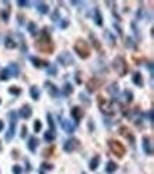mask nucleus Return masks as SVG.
Wrapping results in <instances>:
<instances>
[{"label":"nucleus","mask_w":154,"mask_h":174,"mask_svg":"<svg viewBox=\"0 0 154 174\" xmlns=\"http://www.w3.org/2000/svg\"><path fill=\"white\" fill-rule=\"evenodd\" d=\"M27 30H29L30 34H36V33H37V26H36V23L34 22L29 23V24H27Z\"/></svg>","instance_id":"nucleus-32"},{"label":"nucleus","mask_w":154,"mask_h":174,"mask_svg":"<svg viewBox=\"0 0 154 174\" xmlns=\"http://www.w3.org/2000/svg\"><path fill=\"white\" fill-rule=\"evenodd\" d=\"M124 94H126V101H129V103H130V101H131L133 100V93L131 91H130V90H124Z\"/></svg>","instance_id":"nucleus-36"},{"label":"nucleus","mask_w":154,"mask_h":174,"mask_svg":"<svg viewBox=\"0 0 154 174\" xmlns=\"http://www.w3.org/2000/svg\"><path fill=\"white\" fill-rule=\"evenodd\" d=\"M99 163H100V156H94L91 160H90V170H97V167H99Z\"/></svg>","instance_id":"nucleus-22"},{"label":"nucleus","mask_w":154,"mask_h":174,"mask_svg":"<svg viewBox=\"0 0 154 174\" xmlns=\"http://www.w3.org/2000/svg\"><path fill=\"white\" fill-rule=\"evenodd\" d=\"M52 20L53 22H59L60 19H59V10H56L54 13H53V16H52Z\"/></svg>","instance_id":"nucleus-42"},{"label":"nucleus","mask_w":154,"mask_h":174,"mask_svg":"<svg viewBox=\"0 0 154 174\" xmlns=\"http://www.w3.org/2000/svg\"><path fill=\"white\" fill-rule=\"evenodd\" d=\"M99 109L103 114L106 116H113L114 114V106H113V100L104 97H99Z\"/></svg>","instance_id":"nucleus-4"},{"label":"nucleus","mask_w":154,"mask_h":174,"mask_svg":"<svg viewBox=\"0 0 154 174\" xmlns=\"http://www.w3.org/2000/svg\"><path fill=\"white\" fill-rule=\"evenodd\" d=\"M90 39H91V43H93V46L96 47V50H97V52H103V49H101V44H100L99 39L96 37V34H94V33H90Z\"/></svg>","instance_id":"nucleus-19"},{"label":"nucleus","mask_w":154,"mask_h":174,"mask_svg":"<svg viewBox=\"0 0 154 174\" xmlns=\"http://www.w3.org/2000/svg\"><path fill=\"white\" fill-rule=\"evenodd\" d=\"M119 131H120L121 136H124V137H126V139L134 146V143H136V137H134V134L130 131V129H127V127H120V130Z\"/></svg>","instance_id":"nucleus-12"},{"label":"nucleus","mask_w":154,"mask_h":174,"mask_svg":"<svg viewBox=\"0 0 154 174\" xmlns=\"http://www.w3.org/2000/svg\"><path fill=\"white\" fill-rule=\"evenodd\" d=\"M133 83L136 84V86H138V87H143L144 84V81H143V76H141V73H134L133 74Z\"/></svg>","instance_id":"nucleus-17"},{"label":"nucleus","mask_w":154,"mask_h":174,"mask_svg":"<svg viewBox=\"0 0 154 174\" xmlns=\"http://www.w3.org/2000/svg\"><path fill=\"white\" fill-rule=\"evenodd\" d=\"M42 167L46 168V170H52V168H53V166H52V164H49V163H43V164H42Z\"/></svg>","instance_id":"nucleus-43"},{"label":"nucleus","mask_w":154,"mask_h":174,"mask_svg":"<svg viewBox=\"0 0 154 174\" xmlns=\"http://www.w3.org/2000/svg\"><path fill=\"white\" fill-rule=\"evenodd\" d=\"M78 97H80V100H81L84 104H90V100H87V97H86V94H84V93H80V94H78Z\"/></svg>","instance_id":"nucleus-38"},{"label":"nucleus","mask_w":154,"mask_h":174,"mask_svg":"<svg viewBox=\"0 0 154 174\" xmlns=\"http://www.w3.org/2000/svg\"><path fill=\"white\" fill-rule=\"evenodd\" d=\"M101 83H103V81H101L100 79H97V77H91L87 83V90L88 91H94V90H97V88L101 86Z\"/></svg>","instance_id":"nucleus-11"},{"label":"nucleus","mask_w":154,"mask_h":174,"mask_svg":"<svg viewBox=\"0 0 154 174\" xmlns=\"http://www.w3.org/2000/svg\"><path fill=\"white\" fill-rule=\"evenodd\" d=\"M117 170V163H114V161H107V166H106V173H109V174H111V173H114Z\"/></svg>","instance_id":"nucleus-24"},{"label":"nucleus","mask_w":154,"mask_h":174,"mask_svg":"<svg viewBox=\"0 0 154 174\" xmlns=\"http://www.w3.org/2000/svg\"><path fill=\"white\" fill-rule=\"evenodd\" d=\"M37 10H39V13H42V14H47V13L50 11V9H49V6H47L46 3L39 1V3H37Z\"/></svg>","instance_id":"nucleus-23"},{"label":"nucleus","mask_w":154,"mask_h":174,"mask_svg":"<svg viewBox=\"0 0 154 174\" xmlns=\"http://www.w3.org/2000/svg\"><path fill=\"white\" fill-rule=\"evenodd\" d=\"M36 49H37L39 52L49 53V54H52V53H53L54 46H53V42H52V39H50V36H49V33H47V32L42 33V37L36 42Z\"/></svg>","instance_id":"nucleus-1"},{"label":"nucleus","mask_w":154,"mask_h":174,"mask_svg":"<svg viewBox=\"0 0 154 174\" xmlns=\"http://www.w3.org/2000/svg\"><path fill=\"white\" fill-rule=\"evenodd\" d=\"M61 127H63V130L67 131L69 134H71V133L74 131V124H71V123L66 119H61Z\"/></svg>","instance_id":"nucleus-16"},{"label":"nucleus","mask_w":154,"mask_h":174,"mask_svg":"<svg viewBox=\"0 0 154 174\" xmlns=\"http://www.w3.org/2000/svg\"><path fill=\"white\" fill-rule=\"evenodd\" d=\"M4 46H6L7 49H14V47H16V43H14V40H13L11 37L7 36V37L4 39Z\"/></svg>","instance_id":"nucleus-27"},{"label":"nucleus","mask_w":154,"mask_h":174,"mask_svg":"<svg viewBox=\"0 0 154 174\" xmlns=\"http://www.w3.org/2000/svg\"><path fill=\"white\" fill-rule=\"evenodd\" d=\"M0 103H1V100H0Z\"/></svg>","instance_id":"nucleus-51"},{"label":"nucleus","mask_w":154,"mask_h":174,"mask_svg":"<svg viewBox=\"0 0 154 174\" xmlns=\"http://www.w3.org/2000/svg\"><path fill=\"white\" fill-rule=\"evenodd\" d=\"M26 136H27V127H26V126H22V130H20V137L24 139Z\"/></svg>","instance_id":"nucleus-40"},{"label":"nucleus","mask_w":154,"mask_h":174,"mask_svg":"<svg viewBox=\"0 0 154 174\" xmlns=\"http://www.w3.org/2000/svg\"><path fill=\"white\" fill-rule=\"evenodd\" d=\"M76 83H78V84H81V77H80V74H78V73L76 74Z\"/></svg>","instance_id":"nucleus-47"},{"label":"nucleus","mask_w":154,"mask_h":174,"mask_svg":"<svg viewBox=\"0 0 154 174\" xmlns=\"http://www.w3.org/2000/svg\"><path fill=\"white\" fill-rule=\"evenodd\" d=\"M0 151H1V143H0Z\"/></svg>","instance_id":"nucleus-50"},{"label":"nucleus","mask_w":154,"mask_h":174,"mask_svg":"<svg viewBox=\"0 0 154 174\" xmlns=\"http://www.w3.org/2000/svg\"><path fill=\"white\" fill-rule=\"evenodd\" d=\"M70 114H71V119L74 120L76 123H78L80 120L83 119V116H84V111H83V110L80 109L78 106H74L73 109L70 110Z\"/></svg>","instance_id":"nucleus-10"},{"label":"nucleus","mask_w":154,"mask_h":174,"mask_svg":"<svg viewBox=\"0 0 154 174\" xmlns=\"http://www.w3.org/2000/svg\"><path fill=\"white\" fill-rule=\"evenodd\" d=\"M147 67H148V70H150V73L153 74V64H151V63H147Z\"/></svg>","instance_id":"nucleus-48"},{"label":"nucleus","mask_w":154,"mask_h":174,"mask_svg":"<svg viewBox=\"0 0 154 174\" xmlns=\"http://www.w3.org/2000/svg\"><path fill=\"white\" fill-rule=\"evenodd\" d=\"M9 93L13 94V96H19V94L22 93V88L17 86H11V87H9Z\"/></svg>","instance_id":"nucleus-31"},{"label":"nucleus","mask_w":154,"mask_h":174,"mask_svg":"<svg viewBox=\"0 0 154 174\" xmlns=\"http://www.w3.org/2000/svg\"><path fill=\"white\" fill-rule=\"evenodd\" d=\"M143 150L147 156H153V144H151V137L144 136L143 137Z\"/></svg>","instance_id":"nucleus-8"},{"label":"nucleus","mask_w":154,"mask_h":174,"mask_svg":"<svg viewBox=\"0 0 154 174\" xmlns=\"http://www.w3.org/2000/svg\"><path fill=\"white\" fill-rule=\"evenodd\" d=\"M3 129H4V123H3V121L0 120V131L3 130Z\"/></svg>","instance_id":"nucleus-49"},{"label":"nucleus","mask_w":154,"mask_h":174,"mask_svg":"<svg viewBox=\"0 0 154 174\" xmlns=\"http://www.w3.org/2000/svg\"><path fill=\"white\" fill-rule=\"evenodd\" d=\"M0 16H1L3 22H7V20H9V13H7L6 10H1V11H0Z\"/></svg>","instance_id":"nucleus-37"},{"label":"nucleus","mask_w":154,"mask_h":174,"mask_svg":"<svg viewBox=\"0 0 154 174\" xmlns=\"http://www.w3.org/2000/svg\"><path fill=\"white\" fill-rule=\"evenodd\" d=\"M10 77H13V76H11L9 67H6V69H3V70L0 71V80H1V81H6V80H9Z\"/></svg>","instance_id":"nucleus-20"},{"label":"nucleus","mask_w":154,"mask_h":174,"mask_svg":"<svg viewBox=\"0 0 154 174\" xmlns=\"http://www.w3.org/2000/svg\"><path fill=\"white\" fill-rule=\"evenodd\" d=\"M19 6H23V7H29V6H30V1H26V0H19Z\"/></svg>","instance_id":"nucleus-41"},{"label":"nucleus","mask_w":154,"mask_h":174,"mask_svg":"<svg viewBox=\"0 0 154 174\" xmlns=\"http://www.w3.org/2000/svg\"><path fill=\"white\" fill-rule=\"evenodd\" d=\"M27 149L33 153L36 151V149H37V139H36V137H30V139H29V141H27Z\"/></svg>","instance_id":"nucleus-21"},{"label":"nucleus","mask_w":154,"mask_h":174,"mask_svg":"<svg viewBox=\"0 0 154 174\" xmlns=\"http://www.w3.org/2000/svg\"><path fill=\"white\" fill-rule=\"evenodd\" d=\"M47 73H49V74H57V67H56V66H50V67L47 69Z\"/></svg>","instance_id":"nucleus-39"},{"label":"nucleus","mask_w":154,"mask_h":174,"mask_svg":"<svg viewBox=\"0 0 154 174\" xmlns=\"http://www.w3.org/2000/svg\"><path fill=\"white\" fill-rule=\"evenodd\" d=\"M104 36H106L107 39H109V44H110V46H116V37H114V36H111V32L106 30Z\"/></svg>","instance_id":"nucleus-29"},{"label":"nucleus","mask_w":154,"mask_h":174,"mask_svg":"<svg viewBox=\"0 0 154 174\" xmlns=\"http://www.w3.org/2000/svg\"><path fill=\"white\" fill-rule=\"evenodd\" d=\"M113 69L117 71L119 76L123 77V76H126L127 71H129V64H127V62L124 60V57L117 56V57L113 60Z\"/></svg>","instance_id":"nucleus-2"},{"label":"nucleus","mask_w":154,"mask_h":174,"mask_svg":"<svg viewBox=\"0 0 154 174\" xmlns=\"http://www.w3.org/2000/svg\"><path fill=\"white\" fill-rule=\"evenodd\" d=\"M73 93V86L70 84V83H64V86H63V94L64 96H69V94H71Z\"/></svg>","instance_id":"nucleus-28"},{"label":"nucleus","mask_w":154,"mask_h":174,"mask_svg":"<svg viewBox=\"0 0 154 174\" xmlns=\"http://www.w3.org/2000/svg\"><path fill=\"white\" fill-rule=\"evenodd\" d=\"M74 50L78 54V57H81V59H87L90 56V46H88V43L84 39H78L77 40V43L74 44Z\"/></svg>","instance_id":"nucleus-3"},{"label":"nucleus","mask_w":154,"mask_h":174,"mask_svg":"<svg viewBox=\"0 0 154 174\" xmlns=\"http://www.w3.org/2000/svg\"><path fill=\"white\" fill-rule=\"evenodd\" d=\"M56 139V133H52V131H46L44 133V140L46 141H53Z\"/></svg>","instance_id":"nucleus-33"},{"label":"nucleus","mask_w":154,"mask_h":174,"mask_svg":"<svg viewBox=\"0 0 154 174\" xmlns=\"http://www.w3.org/2000/svg\"><path fill=\"white\" fill-rule=\"evenodd\" d=\"M30 96H32L33 100H39V97H40V91H39V88H37L36 86L30 87Z\"/></svg>","instance_id":"nucleus-25"},{"label":"nucleus","mask_w":154,"mask_h":174,"mask_svg":"<svg viewBox=\"0 0 154 174\" xmlns=\"http://www.w3.org/2000/svg\"><path fill=\"white\" fill-rule=\"evenodd\" d=\"M78 144H80V141H78L77 139H69V140L64 143V147H63V149H64V151L71 153L78 147Z\"/></svg>","instance_id":"nucleus-9"},{"label":"nucleus","mask_w":154,"mask_h":174,"mask_svg":"<svg viewBox=\"0 0 154 174\" xmlns=\"http://www.w3.org/2000/svg\"><path fill=\"white\" fill-rule=\"evenodd\" d=\"M40 174H43V173H40Z\"/></svg>","instance_id":"nucleus-52"},{"label":"nucleus","mask_w":154,"mask_h":174,"mask_svg":"<svg viewBox=\"0 0 154 174\" xmlns=\"http://www.w3.org/2000/svg\"><path fill=\"white\" fill-rule=\"evenodd\" d=\"M32 113H33L32 107H30L29 104H24L22 109H20V111H19V116H20L22 119H30V117H32Z\"/></svg>","instance_id":"nucleus-13"},{"label":"nucleus","mask_w":154,"mask_h":174,"mask_svg":"<svg viewBox=\"0 0 154 174\" xmlns=\"http://www.w3.org/2000/svg\"><path fill=\"white\" fill-rule=\"evenodd\" d=\"M47 121H49V127H50V130L52 133H56V124H54V120L52 117V114H47Z\"/></svg>","instance_id":"nucleus-26"},{"label":"nucleus","mask_w":154,"mask_h":174,"mask_svg":"<svg viewBox=\"0 0 154 174\" xmlns=\"http://www.w3.org/2000/svg\"><path fill=\"white\" fill-rule=\"evenodd\" d=\"M9 117H10V127H9V130H7V133H6V140H7V141H10L11 139L14 137L16 121H17V116H16L14 111H10V113H9Z\"/></svg>","instance_id":"nucleus-6"},{"label":"nucleus","mask_w":154,"mask_h":174,"mask_svg":"<svg viewBox=\"0 0 154 174\" xmlns=\"http://www.w3.org/2000/svg\"><path fill=\"white\" fill-rule=\"evenodd\" d=\"M94 22H96L97 26H101V24H103V14H101V11H100L99 7L94 9Z\"/></svg>","instance_id":"nucleus-18"},{"label":"nucleus","mask_w":154,"mask_h":174,"mask_svg":"<svg viewBox=\"0 0 154 174\" xmlns=\"http://www.w3.org/2000/svg\"><path fill=\"white\" fill-rule=\"evenodd\" d=\"M9 70H10V73H11V76H13V77H17V76H19V67H17V64L11 63L10 67H9Z\"/></svg>","instance_id":"nucleus-30"},{"label":"nucleus","mask_w":154,"mask_h":174,"mask_svg":"<svg viewBox=\"0 0 154 174\" xmlns=\"http://www.w3.org/2000/svg\"><path fill=\"white\" fill-rule=\"evenodd\" d=\"M148 121H150V124H153V110L148 111Z\"/></svg>","instance_id":"nucleus-46"},{"label":"nucleus","mask_w":154,"mask_h":174,"mask_svg":"<svg viewBox=\"0 0 154 174\" xmlns=\"http://www.w3.org/2000/svg\"><path fill=\"white\" fill-rule=\"evenodd\" d=\"M110 87H113V88H109V91H110V93H117V84H116V83H114V84H111Z\"/></svg>","instance_id":"nucleus-44"},{"label":"nucleus","mask_w":154,"mask_h":174,"mask_svg":"<svg viewBox=\"0 0 154 174\" xmlns=\"http://www.w3.org/2000/svg\"><path fill=\"white\" fill-rule=\"evenodd\" d=\"M57 62H59L61 66H71V64H74V59H73V56L70 54L69 52H64V53H61V54L57 56Z\"/></svg>","instance_id":"nucleus-7"},{"label":"nucleus","mask_w":154,"mask_h":174,"mask_svg":"<svg viewBox=\"0 0 154 174\" xmlns=\"http://www.w3.org/2000/svg\"><path fill=\"white\" fill-rule=\"evenodd\" d=\"M30 62L33 63L34 67H49V62L46 60H42V59H37V57H30Z\"/></svg>","instance_id":"nucleus-15"},{"label":"nucleus","mask_w":154,"mask_h":174,"mask_svg":"<svg viewBox=\"0 0 154 174\" xmlns=\"http://www.w3.org/2000/svg\"><path fill=\"white\" fill-rule=\"evenodd\" d=\"M83 174H86V173H83Z\"/></svg>","instance_id":"nucleus-53"},{"label":"nucleus","mask_w":154,"mask_h":174,"mask_svg":"<svg viewBox=\"0 0 154 174\" xmlns=\"http://www.w3.org/2000/svg\"><path fill=\"white\" fill-rule=\"evenodd\" d=\"M22 173H23L22 166H19V164L13 166V174H22Z\"/></svg>","instance_id":"nucleus-35"},{"label":"nucleus","mask_w":154,"mask_h":174,"mask_svg":"<svg viewBox=\"0 0 154 174\" xmlns=\"http://www.w3.org/2000/svg\"><path fill=\"white\" fill-rule=\"evenodd\" d=\"M67 26H69V20H61V23H60V27H61V29H66Z\"/></svg>","instance_id":"nucleus-45"},{"label":"nucleus","mask_w":154,"mask_h":174,"mask_svg":"<svg viewBox=\"0 0 154 174\" xmlns=\"http://www.w3.org/2000/svg\"><path fill=\"white\" fill-rule=\"evenodd\" d=\"M109 147H110V150L119 158L121 157H124V154H126V149H124V144L120 141H117V140H109Z\"/></svg>","instance_id":"nucleus-5"},{"label":"nucleus","mask_w":154,"mask_h":174,"mask_svg":"<svg viewBox=\"0 0 154 174\" xmlns=\"http://www.w3.org/2000/svg\"><path fill=\"white\" fill-rule=\"evenodd\" d=\"M44 86H46V90L49 91V94H50L53 98H56L57 96H59V90H57V87H56L52 81H46Z\"/></svg>","instance_id":"nucleus-14"},{"label":"nucleus","mask_w":154,"mask_h":174,"mask_svg":"<svg viewBox=\"0 0 154 174\" xmlns=\"http://www.w3.org/2000/svg\"><path fill=\"white\" fill-rule=\"evenodd\" d=\"M40 130H42V121L34 120V133H40Z\"/></svg>","instance_id":"nucleus-34"}]
</instances>
